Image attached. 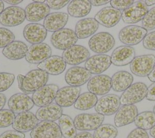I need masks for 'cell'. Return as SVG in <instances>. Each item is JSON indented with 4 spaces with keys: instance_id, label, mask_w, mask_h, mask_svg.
Listing matches in <instances>:
<instances>
[{
    "instance_id": "obj_46",
    "label": "cell",
    "mask_w": 155,
    "mask_h": 138,
    "mask_svg": "<svg viewBox=\"0 0 155 138\" xmlns=\"http://www.w3.org/2000/svg\"><path fill=\"white\" fill-rule=\"evenodd\" d=\"M146 98L150 101H155V82H153L148 88Z\"/></svg>"
},
{
    "instance_id": "obj_7",
    "label": "cell",
    "mask_w": 155,
    "mask_h": 138,
    "mask_svg": "<svg viewBox=\"0 0 155 138\" xmlns=\"http://www.w3.org/2000/svg\"><path fill=\"white\" fill-rule=\"evenodd\" d=\"M155 65V56L147 54L136 57L130 63L131 72L138 77H148Z\"/></svg>"
},
{
    "instance_id": "obj_2",
    "label": "cell",
    "mask_w": 155,
    "mask_h": 138,
    "mask_svg": "<svg viewBox=\"0 0 155 138\" xmlns=\"http://www.w3.org/2000/svg\"><path fill=\"white\" fill-rule=\"evenodd\" d=\"M115 44V40L108 32H101L93 35L88 41L91 50L97 54H105L111 50Z\"/></svg>"
},
{
    "instance_id": "obj_12",
    "label": "cell",
    "mask_w": 155,
    "mask_h": 138,
    "mask_svg": "<svg viewBox=\"0 0 155 138\" xmlns=\"http://www.w3.org/2000/svg\"><path fill=\"white\" fill-rule=\"evenodd\" d=\"M58 90L59 87L55 84L46 85L34 92L31 98L34 104L41 108L51 103Z\"/></svg>"
},
{
    "instance_id": "obj_38",
    "label": "cell",
    "mask_w": 155,
    "mask_h": 138,
    "mask_svg": "<svg viewBox=\"0 0 155 138\" xmlns=\"http://www.w3.org/2000/svg\"><path fill=\"white\" fill-rule=\"evenodd\" d=\"M142 26L147 31L155 29V7L148 11L142 20Z\"/></svg>"
},
{
    "instance_id": "obj_36",
    "label": "cell",
    "mask_w": 155,
    "mask_h": 138,
    "mask_svg": "<svg viewBox=\"0 0 155 138\" xmlns=\"http://www.w3.org/2000/svg\"><path fill=\"white\" fill-rule=\"evenodd\" d=\"M116 127L111 124H102L93 133L94 138H115L117 136Z\"/></svg>"
},
{
    "instance_id": "obj_47",
    "label": "cell",
    "mask_w": 155,
    "mask_h": 138,
    "mask_svg": "<svg viewBox=\"0 0 155 138\" xmlns=\"http://www.w3.org/2000/svg\"><path fill=\"white\" fill-rule=\"evenodd\" d=\"M74 138H94L93 134L88 131H82L77 133Z\"/></svg>"
},
{
    "instance_id": "obj_52",
    "label": "cell",
    "mask_w": 155,
    "mask_h": 138,
    "mask_svg": "<svg viewBox=\"0 0 155 138\" xmlns=\"http://www.w3.org/2000/svg\"><path fill=\"white\" fill-rule=\"evenodd\" d=\"M148 78L152 82H155V65H154L151 72L148 76Z\"/></svg>"
},
{
    "instance_id": "obj_16",
    "label": "cell",
    "mask_w": 155,
    "mask_h": 138,
    "mask_svg": "<svg viewBox=\"0 0 155 138\" xmlns=\"http://www.w3.org/2000/svg\"><path fill=\"white\" fill-rule=\"evenodd\" d=\"M81 88L67 86L57 92L54 101L56 104L62 107H69L74 104L81 94Z\"/></svg>"
},
{
    "instance_id": "obj_35",
    "label": "cell",
    "mask_w": 155,
    "mask_h": 138,
    "mask_svg": "<svg viewBox=\"0 0 155 138\" xmlns=\"http://www.w3.org/2000/svg\"><path fill=\"white\" fill-rule=\"evenodd\" d=\"M134 122L138 128L150 130L155 125V114L150 111L142 112L137 114Z\"/></svg>"
},
{
    "instance_id": "obj_19",
    "label": "cell",
    "mask_w": 155,
    "mask_h": 138,
    "mask_svg": "<svg viewBox=\"0 0 155 138\" xmlns=\"http://www.w3.org/2000/svg\"><path fill=\"white\" fill-rule=\"evenodd\" d=\"M111 64V57L106 54H97L90 57L85 63V68L91 74L99 75L108 69Z\"/></svg>"
},
{
    "instance_id": "obj_54",
    "label": "cell",
    "mask_w": 155,
    "mask_h": 138,
    "mask_svg": "<svg viewBox=\"0 0 155 138\" xmlns=\"http://www.w3.org/2000/svg\"><path fill=\"white\" fill-rule=\"evenodd\" d=\"M150 134L151 137L155 138V125L150 130Z\"/></svg>"
},
{
    "instance_id": "obj_13",
    "label": "cell",
    "mask_w": 155,
    "mask_h": 138,
    "mask_svg": "<svg viewBox=\"0 0 155 138\" xmlns=\"http://www.w3.org/2000/svg\"><path fill=\"white\" fill-rule=\"evenodd\" d=\"M90 56V53L87 48L75 44L64 50L62 57L67 64L75 66L86 61Z\"/></svg>"
},
{
    "instance_id": "obj_23",
    "label": "cell",
    "mask_w": 155,
    "mask_h": 138,
    "mask_svg": "<svg viewBox=\"0 0 155 138\" xmlns=\"http://www.w3.org/2000/svg\"><path fill=\"white\" fill-rule=\"evenodd\" d=\"M25 40L31 44H39L47 37V30L44 26L39 23H30L25 26L23 30Z\"/></svg>"
},
{
    "instance_id": "obj_34",
    "label": "cell",
    "mask_w": 155,
    "mask_h": 138,
    "mask_svg": "<svg viewBox=\"0 0 155 138\" xmlns=\"http://www.w3.org/2000/svg\"><path fill=\"white\" fill-rule=\"evenodd\" d=\"M97 100V95L90 92H85L80 94L74 104V107L81 111L88 110L95 106Z\"/></svg>"
},
{
    "instance_id": "obj_17",
    "label": "cell",
    "mask_w": 155,
    "mask_h": 138,
    "mask_svg": "<svg viewBox=\"0 0 155 138\" xmlns=\"http://www.w3.org/2000/svg\"><path fill=\"white\" fill-rule=\"evenodd\" d=\"M91 78V74L85 67L81 66H73L69 68L65 75L66 83L71 86H82Z\"/></svg>"
},
{
    "instance_id": "obj_5",
    "label": "cell",
    "mask_w": 155,
    "mask_h": 138,
    "mask_svg": "<svg viewBox=\"0 0 155 138\" xmlns=\"http://www.w3.org/2000/svg\"><path fill=\"white\" fill-rule=\"evenodd\" d=\"M78 40L75 32L68 28H63L53 32L50 38L53 46L63 50L75 45Z\"/></svg>"
},
{
    "instance_id": "obj_21",
    "label": "cell",
    "mask_w": 155,
    "mask_h": 138,
    "mask_svg": "<svg viewBox=\"0 0 155 138\" xmlns=\"http://www.w3.org/2000/svg\"><path fill=\"white\" fill-rule=\"evenodd\" d=\"M39 120L32 112L27 111L17 114L12 124V128L17 131L26 133L32 131L38 124Z\"/></svg>"
},
{
    "instance_id": "obj_43",
    "label": "cell",
    "mask_w": 155,
    "mask_h": 138,
    "mask_svg": "<svg viewBox=\"0 0 155 138\" xmlns=\"http://www.w3.org/2000/svg\"><path fill=\"white\" fill-rule=\"evenodd\" d=\"M46 2H47V4L50 9L53 10H59L63 8L66 5L68 4L70 2V1L47 0L46 1Z\"/></svg>"
},
{
    "instance_id": "obj_32",
    "label": "cell",
    "mask_w": 155,
    "mask_h": 138,
    "mask_svg": "<svg viewBox=\"0 0 155 138\" xmlns=\"http://www.w3.org/2000/svg\"><path fill=\"white\" fill-rule=\"evenodd\" d=\"M91 4L88 0H73L67 7L68 13L74 18H82L89 14Z\"/></svg>"
},
{
    "instance_id": "obj_14",
    "label": "cell",
    "mask_w": 155,
    "mask_h": 138,
    "mask_svg": "<svg viewBox=\"0 0 155 138\" xmlns=\"http://www.w3.org/2000/svg\"><path fill=\"white\" fill-rule=\"evenodd\" d=\"M51 49L45 43L31 44L25 55V60L31 64H39L51 57Z\"/></svg>"
},
{
    "instance_id": "obj_50",
    "label": "cell",
    "mask_w": 155,
    "mask_h": 138,
    "mask_svg": "<svg viewBox=\"0 0 155 138\" xmlns=\"http://www.w3.org/2000/svg\"><path fill=\"white\" fill-rule=\"evenodd\" d=\"M24 76L22 74H18L17 76V80L18 83V87L20 89V90H22V83L24 78Z\"/></svg>"
},
{
    "instance_id": "obj_28",
    "label": "cell",
    "mask_w": 155,
    "mask_h": 138,
    "mask_svg": "<svg viewBox=\"0 0 155 138\" xmlns=\"http://www.w3.org/2000/svg\"><path fill=\"white\" fill-rule=\"evenodd\" d=\"M68 15L64 12L50 13L44 19L43 26L47 31L54 32L63 29L67 23Z\"/></svg>"
},
{
    "instance_id": "obj_30",
    "label": "cell",
    "mask_w": 155,
    "mask_h": 138,
    "mask_svg": "<svg viewBox=\"0 0 155 138\" xmlns=\"http://www.w3.org/2000/svg\"><path fill=\"white\" fill-rule=\"evenodd\" d=\"M28 46L21 41H14L2 50V54L11 60H18L25 57Z\"/></svg>"
},
{
    "instance_id": "obj_55",
    "label": "cell",
    "mask_w": 155,
    "mask_h": 138,
    "mask_svg": "<svg viewBox=\"0 0 155 138\" xmlns=\"http://www.w3.org/2000/svg\"><path fill=\"white\" fill-rule=\"evenodd\" d=\"M4 10V4L3 1L0 0V14L3 12Z\"/></svg>"
},
{
    "instance_id": "obj_53",
    "label": "cell",
    "mask_w": 155,
    "mask_h": 138,
    "mask_svg": "<svg viewBox=\"0 0 155 138\" xmlns=\"http://www.w3.org/2000/svg\"><path fill=\"white\" fill-rule=\"evenodd\" d=\"M144 2L148 7L155 4V0H145Z\"/></svg>"
},
{
    "instance_id": "obj_6",
    "label": "cell",
    "mask_w": 155,
    "mask_h": 138,
    "mask_svg": "<svg viewBox=\"0 0 155 138\" xmlns=\"http://www.w3.org/2000/svg\"><path fill=\"white\" fill-rule=\"evenodd\" d=\"M147 34V31L142 27L130 25L122 28L119 33V39L125 46H134L142 41Z\"/></svg>"
},
{
    "instance_id": "obj_3",
    "label": "cell",
    "mask_w": 155,
    "mask_h": 138,
    "mask_svg": "<svg viewBox=\"0 0 155 138\" xmlns=\"http://www.w3.org/2000/svg\"><path fill=\"white\" fill-rule=\"evenodd\" d=\"M147 91L148 87L144 83H134L121 94L120 97V104L129 105L139 103L146 97Z\"/></svg>"
},
{
    "instance_id": "obj_27",
    "label": "cell",
    "mask_w": 155,
    "mask_h": 138,
    "mask_svg": "<svg viewBox=\"0 0 155 138\" xmlns=\"http://www.w3.org/2000/svg\"><path fill=\"white\" fill-rule=\"evenodd\" d=\"M99 24L94 18H87L78 21L75 26V33L79 39L87 38L97 30Z\"/></svg>"
},
{
    "instance_id": "obj_24",
    "label": "cell",
    "mask_w": 155,
    "mask_h": 138,
    "mask_svg": "<svg viewBox=\"0 0 155 138\" xmlns=\"http://www.w3.org/2000/svg\"><path fill=\"white\" fill-rule=\"evenodd\" d=\"M138 114V109L136 105H122L116 112L114 122L116 127H121L134 122Z\"/></svg>"
},
{
    "instance_id": "obj_25",
    "label": "cell",
    "mask_w": 155,
    "mask_h": 138,
    "mask_svg": "<svg viewBox=\"0 0 155 138\" xmlns=\"http://www.w3.org/2000/svg\"><path fill=\"white\" fill-rule=\"evenodd\" d=\"M25 12L26 19L35 23L45 19L50 13V8L46 3L33 2L26 6Z\"/></svg>"
},
{
    "instance_id": "obj_29",
    "label": "cell",
    "mask_w": 155,
    "mask_h": 138,
    "mask_svg": "<svg viewBox=\"0 0 155 138\" xmlns=\"http://www.w3.org/2000/svg\"><path fill=\"white\" fill-rule=\"evenodd\" d=\"M63 109L56 103L39 108L36 112V116L39 120L54 122L62 116Z\"/></svg>"
},
{
    "instance_id": "obj_33",
    "label": "cell",
    "mask_w": 155,
    "mask_h": 138,
    "mask_svg": "<svg viewBox=\"0 0 155 138\" xmlns=\"http://www.w3.org/2000/svg\"><path fill=\"white\" fill-rule=\"evenodd\" d=\"M58 125L64 138H74L76 137L77 129L73 120L69 116L62 114L58 120Z\"/></svg>"
},
{
    "instance_id": "obj_11",
    "label": "cell",
    "mask_w": 155,
    "mask_h": 138,
    "mask_svg": "<svg viewBox=\"0 0 155 138\" xmlns=\"http://www.w3.org/2000/svg\"><path fill=\"white\" fill-rule=\"evenodd\" d=\"M148 11L144 1H136L122 12V19L126 24H135L142 21Z\"/></svg>"
},
{
    "instance_id": "obj_1",
    "label": "cell",
    "mask_w": 155,
    "mask_h": 138,
    "mask_svg": "<svg viewBox=\"0 0 155 138\" xmlns=\"http://www.w3.org/2000/svg\"><path fill=\"white\" fill-rule=\"evenodd\" d=\"M48 80V74L39 69H33L27 72L22 83V91L25 94L34 92L46 85Z\"/></svg>"
},
{
    "instance_id": "obj_56",
    "label": "cell",
    "mask_w": 155,
    "mask_h": 138,
    "mask_svg": "<svg viewBox=\"0 0 155 138\" xmlns=\"http://www.w3.org/2000/svg\"><path fill=\"white\" fill-rule=\"evenodd\" d=\"M34 2H39V3H44L45 2V0H40V1H38V0H36V1H34Z\"/></svg>"
},
{
    "instance_id": "obj_49",
    "label": "cell",
    "mask_w": 155,
    "mask_h": 138,
    "mask_svg": "<svg viewBox=\"0 0 155 138\" xmlns=\"http://www.w3.org/2000/svg\"><path fill=\"white\" fill-rule=\"evenodd\" d=\"M6 101H7V98L5 94L0 92V110L3 109V108L5 105Z\"/></svg>"
},
{
    "instance_id": "obj_42",
    "label": "cell",
    "mask_w": 155,
    "mask_h": 138,
    "mask_svg": "<svg viewBox=\"0 0 155 138\" xmlns=\"http://www.w3.org/2000/svg\"><path fill=\"white\" fill-rule=\"evenodd\" d=\"M142 43L145 49L150 50H155V31L147 34Z\"/></svg>"
},
{
    "instance_id": "obj_15",
    "label": "cell",
    "mask_w": 155,
    "mask_h": 138,
    "mask_svg": "<svg viewBox=\"0 0 155 138\" xmlns=\"http://www.w3.org/2000/svg\"><path fill=\"white\" fill-rule=\"evenodd\" d=\"M87 89L96 95H105L111 89V78L105 74L93 76L88 81Z\"/></svg>"
},
{
    "instance_id": "obj_9",
    "label": "cell",
    "mask_w": 155,
    "mask_h": 138,
    "mask_svg": "<svg viewBox=\"0 0 155 138\" xmlns=\"http://www.w3.org/2000/svg\"><path fill=\"white\" fill-rule=\"evenodd\" d=\"M31 138H62L60 128L55 122L41 121L31 131Z\"/></svg>"
},
{
    "instance_id": "obj_57",
    "label": "cell",
    "mask_w": 155,
    "mask_h": 138,
    "mask_svg": "<svg viewBox=\"0 0 155 138\" xmlns=\"http://www.w3.org/2000/svg\"><path fill=\"white\" fill-rule=\"evenodd\" d=\"M153 112L155 114V105L154 106V108H153Z\"/></svg>"
},
{
    "instance_id": "obj_48",
    "label": "cell",
    "mask_w": 155,
    "mask_h": 138,
    "mask_svg": "<svg viewBox=\"0 0 155 138\" xmlns=\"http://www.w3.org/2000/svg\"><path fill=\"white\" fill-rule=\"evenodd\" d=\"M110 2V1H109V0H91V1H90L91 5L96 6V7L107 4V3H108Z\"/></svg>"
},
{
    "instance_id": "obj_10",
    "label": "cell",
    "mask_w": 155,
    "mask_h": 138,
    "mask_svg": "<svg viewBox=\"0 0 155 138\" xmlns=\"http://www.w3.org/2000/svg\"><path fill=\"white\" fill-rule=\"evenodd\" d=\"M120 97L113 94H106L98 99L94 109L97 113L103 116H111L118 111L120 108Z\"/></svg>"
},
{
    "instance_id": "obj_41",
    "label": "cell",
    "mask_w": 155,
    "mask_h": 138,
    "mask_svg": "<svg viewBox=\"0 0 155 138\" xmlns=\"http://www.w3.org/2000/svg\"><path fill=\"white\" fill-rule=\"evenodd\" d=\"M110 2L111 7L120 11H124L131 6L134 1L133 0H112Z\"/></svg>"
},
{
    "instance_id": "obj_45",
    "label": "cell",
    "mask_w": 155,
    "mask_h": 138,
    "mask_svg": "<svg viewBox=\"0 0 155 138\" xmlns=\"http://www.w3.org/2000/svg\"><path fill=\"white\" fill-rule=\"evenodd\" d=\"M0 138H25V134L15 130H8L1 134Z\"/></svg>"
},
{
    "instance_id": "obj_31",
    "label": "cell",
    "mask_w": 155,
    "mask_h": 138,
    "mask_svg": "<svg viewBox=\"0 0 155 138\" xmlns=\"http://www.w3.org/2000/svg\"><path fill=\"white\" fill-rule=\"evenodd\" d=\"M133 81V75L125 71L116 72L111 77V88L116 92L125 91Z\"/></svg>"
},
{
    "instance_id": "obj_18",
    "label": "cell",
    "mask_w": 155,
    "mask_h": 138,
    "mask_svg": "<svg viewBox=\"0 0 155 138\" xmlns=\"http://www.w3.org/2000/svg\"><path fill=\"white\" fill-rule=\"evenodd\" d=\"M121 18V11L112 7H104L94 16V19L99 24L108 28L116 26Z\"/></svg>"
},
{
    "instance_id": "obj_39",
    "label": "cell",
    "mask_w": 155,
    "mask_h": 138,
    "mask_svg": "<svg viewBox=\"0 0 155 138\" xmlns=\"http://www.w3.org/2000/svg\"><path fill=\"white\" fill-rule=\"evenodd\" d=\"M15 36L9 29L0 27V48H4L14 41Z\"/></svg>"
},
{
    "instance_id": "obj_4",
    "label": "cell",
    "mask_w": 155,
    "mask_h": 138,
    "mask_svg": "<svg viewBox=\"0 0 155 138\" xmlns=\"http://www.w3.org/2000/svg\"><path fill=\"white\" fill-rule=\"evenodd\" d=\"M104 116L99 113H82L77 115L73 121L76 129L82 131L96 130L101 126Z\"/></svg>"
},
{
    "instance_id": "obj_40",
    "label": "cell",
    "mask_w": 155,
    "mask_h": 138,
    "mask_svg": "<svg viewBox=\"0 0 155 138\" xmlns=\"http://www.w3.org/2000/svg\"><path fill=\"white\" fill-rule=\"evenodd\" d=\"M15 75L8 72H0V92L7 90L13 83Z\"/></svg>"
},
{
    "instance_id": "obj_44",
    "label": "cell",
    "mask_w": 155,
    "mask_h": 138,
    "mask_svg": "<svg viewBox=\"0 0 155 138\" xmlns=\"http://www.w3.org/2000/svg\"><path fill=\"white\" fill-rule=\"evenodd\" d=\"M127 138H149V136L146 130L137 128L132 130Z\"/></svg>"
},
{
    "instance_id": "obj_8",
    "label": "cell",
    "mask_w": 155,
    "mask_h": 138,
    "mask_svg": "<svg viewBox=\"0 0 155 138\" xmlns=\"http://www.w3.org/2000/svg\"><path fill=\"white\" fill-rule=\"evenodd\" d=\"M25 19V10L16 5L7 7L0 14V24L6 27L19 26Z\"/></svg>"
},
{
    "instance_id": "obj_22",
    "label": "cell",
    "mask_w": 155,
    "mask_h": 138,
    "mask_svg": "<svg viewBox=\"0 0 155 138\" xmlns=\"http://www.w3.org/2000/svg\"><path fill=\"white\" fill-rule=\"evenodd\" d=\"M135 49L129 46H120L116 47L111 53V63L116 66H124L130 64L134 59Z\"/></svg>"
},
{
    "instance_id": "obj_37",
    "label": "cell",
    "mask_w": 155,
    "mask_h": 138,
    "mask_svg": "<svg viewBox=\"0 0 155 138\" xmlns=\"http://www.w3.org/2000/svg\"><path fill=\"white\" fill-rule=\"evenodd\" d=\"M15 117V114L10 109L0 110V128H5L12 125Z\"/></svg>"
},
{
    "instance_id": "obj_26",
    "label": "cell",
    "mask_w": 155,
    "mask_h": 138,
    "mask_svg": "<svg viewBox=\"0 0 155 138\" xmlns=\"http://www.w3.org/2000/svg\"><path fill=\"white\" fill-rule=\"evenodd\" d=\"M67 63L62 57L53 55L38 64V68L48 74L57 75L62 74L66 68Z\"/></svg>"
},
{
    "instance_id": "obj_20",
    "label": "cell",
    "mask_w": 155,
    "mask_h": 138,
    "mask_svg": "<svg viewBox=\"0 0 155 138\" xmlns=\"http://www.w3.org/2000/svg\"><path fill=\"white\" fill-rule=\"evenodd\" d=\"M32 98L25 93H17L10 97L8 106L15 114L29 111L34 106Z\"/></svg>"
},
{
    "instance_id": "obj_51",
    "label": "cell",
    "mask_w": 155,
    "mask_h": 138,
    "mask_svg": "<svg viewBox=\"0 0 155 138\" xmlns=\"http://www.w3.org/2000/svg\"><path fill=\"white\" fill-rule=\"evenodd\" d=\"M4 1L8 4L12 5V6H15V5L19 4L22 2V0H5Z\"/></svg>"
}]
</instances>
